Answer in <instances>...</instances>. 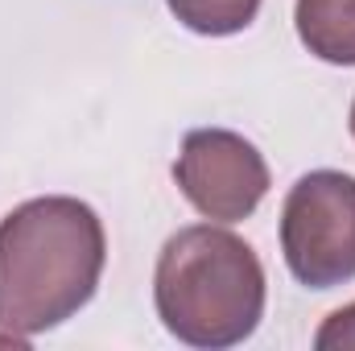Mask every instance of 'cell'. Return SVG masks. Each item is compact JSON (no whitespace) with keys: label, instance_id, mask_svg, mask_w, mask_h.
I'll return each mask as SVG.
<instances>
[{"label":"cell","instance_id":"1","mask_svg":"<svg viewBox=\"0 0 355 351\" xmlns=\"http://www.w3.org/2000/svg\"><path fill=\"white\" fill-rule=\"evenodd\" d=\"M107 261L103 223L67 194L29 198L0 219V327L42 335L91 302Z\"/></svg>","mask_w":355,"mask_h":351},{"label":"cell","instance_id":"2","mask_svg":"<svg viewBox=\"0 0 355 351\" xmlns=\"http://www.w3.org/2000/svg\"><path fill=\"white\" fill-rule=\"evenodd\" d=\"M153 302L174 339L190 348H236L265 314V264L227 228H182L157 257Z\"/></svg>","mask_w":355,"mask_h":351},{"label":"cell","instance_id":"3","mask_svg":"<svg viewBox=\"0 0 355 351\" xmlns=\"http://www.w3.org/2000/svg\"><path fill=\"white\" fill-rule=\"evenodd\" d=\"M281 252L289 273L310 289L355 277V178L314 170L297 178L281 207Z\"/></svg>","mask_w":355,"mask_h":351},{"label":"cell","instance_id":"4","mask_svg":"<svg viewBox=\"0 0 355 351\" xmlns=\"http://www.w3.org/2000/svg\"><path fill=\"white\" fill-rule=\"evenodd\" d=\"M174 182L186 203L211 223H240L268 194V166L261 149L240 132L194 128L182 141Z\"/></svg>","mask_w":355,"mask_h":351},{"label":"cell","instance_id":"5","mask_svg":"<svg viewBox=\"0 0 355 351\" xmlns=\"http://www.w3.org/2000/svg\"><path fill=\"white\" fill-rule=\"evenodd\" d=\"M293 21L314 58L355 67V0H297Z\"/></svg>","mask_w":355,"mask_h":351},{"label":"cell","instance_id":"6","mask_svg":"<svg viewBox=\"0 0 355 351\" xmlns=\"http://www.w3.org/2000/svg\"><path fill=\"white\" fill-rule=\"evenodd\" d=\"M170 12L186 29L202 33V37H227L240 33L257 21L261 0H166Z\"/></svg>","mask_w":355,"mask_h":351},{"label":"cell","instance_id":"7","mask_svg":"<svg viewBox=\"0 0 355 351\" xmlns=\"http://www.w3.org/2000/svg\"><path fill=\"white\" fill-rule=\"evenodd\" d=\"M314 348L318 351H355V302L343 306V310H335V314L318 327Z\"/></svg>","mask_w":355,"mask_h":351},{"label":"cell","instance_id":"8","mask_svg":"<svg viewBox=\"0 0 355 351\" xmlns=\"http://www.w3.org/2000/svg\"><path fill=\"white\" fill-rule=\"evenodd\" d=\"M352 137H355V103H352Z\"/></svg>","mask_w":355,"mask_h":351}]
</instances>
